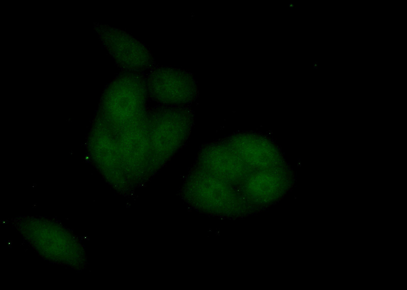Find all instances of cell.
Listing matches in <instances>:
<instances>
[{
	"label": "cell",
	"instance_id": "obj_1",
	"mask_svg": "<svg viewBox=\"0 0 407 290\" xmlns=\"http://www.w3.org/2000/svg\"><path fill=\"white\" fill-rule=\"evenodd\" d=\"M147 89L155 99L171 103H185L193 97L196 88L192 75L180 68L156 67L146 78Z\"/></svg>",
	"mask_w": 407,
	"mask_h": 290
},
{
	"label": "cell",
	"instance_id": "obj_2",
	"mask_svg": "<svg viewBox=\"0 0 407 290\" xmlns=\"http://www.w3.org/2000/svg\"><path fill=\"white\" fill-rule=\"evenodd\" d=\"M103 39L119 66L126 72L140 73L154 64L147 47L127 32L116 28L103 29Z\"/></svg>",
	"mask_w": 407,
	"mask_h": 290
}]
</instances>
